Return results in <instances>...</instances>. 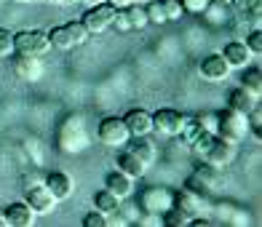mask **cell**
<instances>
[{
    "label": "cell",
    "instance_id": "6da1fadb",
    "mask_svg": "<svg viewBox=\"0 0 262 227\" xmlns=\"http://www.w3.org/2000/svg\"><path fill=\"white\" fill-rule=\"evenodd\" d=\"M190 150L195 152V158L201 163L211 166V169H220V171L228 169L238 155V145H233V142L222 139L217 134H209V131H201L195 137V142L190 145Z\"/></svg>",
    "mask_w": 262,
    "mask_h": 227
},
{
    "label": "cell",
    "instance_id": "7a4b0ae2",
    "mask_svg": "<svg viewBox=\"0 0 262 227\" xmlns=\"http://www.w3.org/2000/svg\"><path fill=\"white\" fill-rule=\"evenodd\" d=\"M46 35H49V40H51V49H56V51H73V49H78V46H83L91 38L80 19L67 21V25H59V27H51Z\"/></svg>",
    "mask_w": 262,
    "mask_h": 227
},
{
    "label": "cell",
    "instance_id": "3957f363",
    "mask_svg": "<svg viewBox=\"0 0 262 227\" xmlns=\"http://www.w3.org/2000/svg\"><path fill=\"white\" fill-rule=\"evenodd\" d=\"M249 134V118L244 112L233 110V107H225L222 112H217V137L233 142V145H241Z\"/></svg>",
    "mask_w": 262,
    "mask_h": 227
},
{
    "label": "cell",
    "instance_id": "277c9868",
    "mask_svg": "<svg viewBox=\"0 0 262 227\" xmlns=\"http://www.w3.org/2000/svg\"><path fill=\"white\" fill-rule=\"evenodd\" d=\"M89 147V131L83 126V118L80 115H70L62 131H59V150L73 155V152H80Z\"/></svg>",
    "mask_w": 262,
    "mask_h": 227
},
{
    "label": "cell",
    "instance_id": "5b68a950",
    "mask_svg": "<svg viewBox=\"0 0 262 227\" xmlns=\"http://www.w3.org/2000/svg\"><path fill=\"white\" fill-rule=\"evenodd\" d=\"M51 51L49 35L40 30H21L14 35V54H27V56H46Z\"/></svg>",
    "mask_w": 262,
    "mask_h": 227
},
{
    "label": "cell",
    "instance_id": "8992f818",
    "mask_svg": "<svg viewBox=\"0 0 262 227\" xmlns=\"http://www.w3.org/2000/svg\"><path fill=\"white\" fill-rule=\"evenodd\" d=\"M171 206H174V190H169V187H147L139 195V209L147 217H161Z\"/></svg>",
    "mask_w": 262,
    "mask_h": 227
},
{
    "label": "cell",
    "instance_id": "52a82bcc",
    "mask_svg": "<svg viewBox=\"0 0 262 227\" xmlns=\"http://www.w3.org/2000/svg\"><path fill=\"white\" fill-rule=\"evenodd\" d=\"M113 16H115V8L110 3H97V6H89L80 21L89 30V35H102L113 27Z\"/></svg>",
    "mask_w": 262,
    "mask_h": 227
},
{
    "label": "cell",
    "instance_id": "ba28073f",
    "mask_svg": "<svg viewBox=\"0 0 262 227\" xmlns=\"http://www.w3.org/2000/svg\"><path fill=\"white\" fill-rule=\"evenodd\" d=\"M99 142L102 145H110V147H126L128 142H131V134H128V128L123 123V118H104V121L99 123Z\"/></svg>",
    "mask_w": 262,
    "mask_h": 227
},
{
    "label": "cell",
    "instance_id": "9c48e42d",
    "mask_svg": "<svg viewBox=\"0 0 262 227\" xmlns=\"http://www.w3.org/2000/svg\"><path fill=\"white\" fill-rule=\"evenodd\" d=\"M185 187L193 190V193H198V195H204V198H209L214 190L220 187V169H211V166L201 163L198 169L190 174V179H187Z\"/></svg>",
    "mask_w": 262,
    "mask_h": 227
},
{
    "label": "cell",
    "instance_id": "30bf717a",
    "mask_svg": "<svg viewBox=\"0 0 262 227\" xmlns=\"http://www.w3.org/2000/svg\"><path fill=\"white\" fill-rule=\"evenodd\" d=\"M11 67H14V75L19 80L35 83L40 80L46 67H43V56H27V54H11Z\"/></svg>",
    "mask_w": 262,
    "mask_h": 227
},
{
    "label": "cell",
    "instance_id": "8fae6325",
    "mask_svg": "<svg viewBox=\"0 0 262 227\" xmlns=\"http://www.w3.org/2000/svg\"><path fill=\"white\" fill-rule=\"evenodd\" d=\"M182 126H185V115L177 112V110H158V112H152V134L177 139L182 134Z\"/></svg>",
    "mask_w": 262,
    "mask_h": 227
},
{
    "label": "cell",
    "instance_id": "7c38bea8",
    "mask_svg": "<svg viewBox=\"0 0 262 227\" xmlns=\"http://www.w3.org/2000/svg\"><path fill=\"white\" fill-rule=\"evenodd\" d=\"M25 203H27V206L35 211V214H40V217H43V214H51L54 209H56V198L51 195V190L49 187H46V185H30V187H25Z\"/></svg>",
    "mask_w": 262,
    "mask_h": 227
},
{
    "label": "cell",
    "instance_id": "4fadbf2b",
    "mask_svg": "<svg viewBox=\"0 0 262 227\" xmlns=\"http://www.w3.org/2000/svg\"><path fill=\"white\" fill-rule=\"evenodd\" d=\"M174 209H180L185 217L195 219V217H206V198L193 193V190H177L174 193Z\"/></svg>",
    "mask_w": 262,
    "mask_h": 227
},
{
    "label": "cell",
    "instance_id": "5bb4252c",
    "mask_svg": "<svg viewBox=\"0 0 262 227\" xmlns=\"http://www.w3.org/2000/svg\"><path fill=\"white\" fill-rule=\"evenodd\" d=\"M198 75L204 80H209V83H222V80H228V75H230V64L225 62L222 54H211V56H206L204 62L198 64Z\"/></svg>",
    "mask_w": 262,
    "mask_h": 227
},
{
    "label": "cell",
    "instance_id": "9a60e30c",
    "mask_svg": "<svg viewBox=\"0 0 262 227\" xmlns=\"http://www.w3.org/2000/svg\"><path fill=\"white\" fill-rule=\"evenodd\" d=\"M115 166H118V171H123L131 179H142V176L147 174V163L142 161L137 152H131L128 147L115 152Z\"/></svg>",
    "mask_w": 262,
    "mask_h": 227
},
{
    "label": "cell",
    "instance_id": "2e32d148",
    "mask_svg": "<svg viewBox=\"0 0 262 227\" xmlns=\"http://www.w3.org/2000/svg\"><path fill=\"white\" fill-rule=\"evenodd\" d=\"M222 56H225V62L230 64V70H246L254 62V54L249 51V46L244 40H230L228 46H225Z\"/></svg>",
    "mask_w": 262,
    "mask_h": 227
},
{
    "label": "cell",
    "instance_id": "e0dca14e",
    "mask_svg": "<svg viewBox=\"0 0 262 227\" xmlns=\"http://www.w3.org/2000/svg\"><path fill=\"white\" fill-rule=\"evenodd\" d=\"M123 123L128 128L131 139H134V137H150L152 134V112H147V110H128L123 115Z\"/></svg>",
    "mask_w": 262,
    "mask_h": 227
},
{
    "label": "cell",
    "instance_id": "ac0fdd59",
    "mask_svg": "<svg viewBox=\"0 0 262 227\" xmlns=\"http://www.w3.org/2000/svg\"><path fill=\"white\" fill-rule=\"evenodd\" d=\"M134 182L137 179H131V176H126L123 171H110L107 174V179H104V187L110 190V193L118 198V200H126V198H131L134 195Z\"/></svg>",
    "mask_w": 262,
    "mask_h": 227
},
{
    "label": "cell",
    "instance_id": "d6986e66",
    "mask_svg": "<svg viewBox=\"0 0 262 227\" xmlns=\"http://www.w3.org/2000/svg\"><path fill=\"white\" fill-rule=\"evenodd\" d=\"M6 219H8V227H32L35 219H38V214H35L25 200H16L11 203V206H6Z\"/></svg>",
    "mask_w": 262,
    "mask_h": 227
},
{
    "label": "cell",
    "instance_id": "ffe728a7",
    "mask_svg": "<svg viewBox=\"0 0 262 227\" xmlns=\"http://www.w3.org/2000/svg\"><path fill=\"white\" fill-rule=\"evenodd\" d=\"M43 185L51 190V195H54L56 200H67L70 195H73V179H70L64 171H51V174H46Z\"/></svg>",
    "mask_w": 262,
    "mask_h": 227
},
{
    "label": "cell",
    "instance_id": "44dd1931",
    "mask_svg": "<svg viewBox=\"0 0 262 227\" xmlns=\"http://www.w3.org/2000/svg\"><path fill=\"white\" fill-rule=\"evenodd\" d=\"M257 104H259V99L252 97V94H249L246 88H241V86L233 88V91H230V97H228V107H233V110L244 112V115H249Z\"/></svg>",
    "mask_w": 262,
    "mask_h": 227
},
{
    "label": "cell",
    "instance_id": "7402d4cb",
    "mask_svg": "<svg viewBox=\"0 0 262 227\" xmlns=\"http://www.w3.org/2000/svg\"><path fill=\"white\" fill-rule=\"evenodd\" d=\"M94 209H97L99 214H104V217H113V214H118V209H121V200L104 187V190H99V193H94Z\"/></svg>",
    "mask_w": 262,
    "mask_h": 227
},
{
    "label": "cell",
    "instance_id": "603a6c76",
    "mask_svg": "<svg viewBox=\"0 0 262 227\" xmlns=\"http://www.w3.org/2000/svg\"><path fill=\"white\" fill-rule=\"evenodd\" d=\"M128 150H131V152H137L147 166H150V163H156V158H158V150H156V145H152L147 137H134V145H131Z\"/></svg>",
    "mask_w": 262,
    "mask_h": 227
},
{
    "label": "cell",
    "instance_id": "cb8c5ba5",
    "mask_svg": "<svg viewBox=\"0 0 262 227\" xmlns=\"http://www.w3.org/2000/svg\"><path fill=\"white\" fill-rule=\"evenodd\" d=\"M241 88H246L252 97H262V73H259V67H252L249 64L246 67V73H244V80H241Z\"/></svg>",
    "mask_w": 262,
    "mask_h": 227
},
{
    "label": "cell",
    "instance_id": "d4e9b609",
    "mask_svg": "<svg viewBox=\"0 0 262 227\" xmlns=\"http://www.w3.org/2000/svg\"><path fill=\"white\" fill-rule=\"evenodd\" d=\"M126 16L131 21V30H145L150 21H147V11L142 8L139 3H128L126 6Z\"/></svg>",
    "mask_w": 262,
    "mask_h": 227
},
{
    "label": "cell",
    "instance_id": "484cf974",
    "mask_svg": "<svg viewBox=\"0 0 262 227\" xmlns=\"http://www.w3.org/2000/svg\"><path fill=\"white\" fill-rule=\"evenodd\" d=\"M230 8L238 11V14H249L252 19H259V6L262 0H228Z\"/></svg>",
    "mask_w": 262,
    "mask_h": 227
},
{
    "label": "cell",
    "instance_id": "4316f807",
    "mask_svg": "<svg viewBox=\"0 0 262 227\" xmlns=\"http://www.w3.org/2000/svg\"><path fill=\"white\" fill-rule=\"evenodd\" d=\"M161 222L166 224V227H190V217H185V214L180 211V209H169V211H163L161 214Z\"/></svg>",
    "mask_w": 262,
    "mask_h": 227
},
{
    "label": "cell",
    "instance_id": "83f0119b",
    "mask_svg": "<svg viewBox=\"0 0 262 227\" xmlns=\"http://www.w3.org/2000/svg\"><path fill=\"white\" fill-rule=\"evenodd\" d=\"M161 6H163L166 21H180V19H182V14H185L180 0H161Z\"/></svg>",
    "mask_w": 262,
    "mask_h": 227
},
{
    "label": "cell",
    "instance_id": "f1b7e54d",
    "mask_svg": "<svg viewBox=\"0 0 262 227\" xmlns=\"http://www.w3.org/2000/svg\"><path fill=\"white\" fill-rule=\"evenodd\" d=\"M145 11H147V21H150V25H166V14H163L161 0H150V6Z\"/></svg>",
    "mask_w": 262,
    "mask_h": 227
},
{
    "label": "cell",
    "instance_id": "f546056e",
    "mask_svg": "<svg viewBox=\"0 0 262 227\" xmlns=\"http://www.w3.org/2000/svg\"><path fill=\"white\" fill-rule=\"evenodd\" d=\"M14 54V35H11V30L0 27V59H6Z\"/></svg>",
    "mask_w": 262,
    "mask_h": 227
},
{
    "label": "cell",
    "instance_id": "4dcf8cb0",
    "mask_svg": "<svg viewBox=\"0 0 262 227\" xmlns=\"http://www.w3.org/2000/svg\"><path fill=\"white\" fill-rule=\"evenodd\" d=\"M244 43L249 46V51H252L254 56H259L262 54V32H259V27H254L252 32H246Z\"/></svg>",
    "mask_w": 262,
    "mask_h": 227
},
{
    "label": "cell",
    "instance_id": "1f68e13d",
    "mask_svg": "<svg viewBox=\"0 0 262 227\" xmlns=\"http://www.w3.org/2000/svg\"><path fill=\"white\" fill-rule=\"evenodd\" d=\"M185 14H204V11L214 3V0H180Z\"/></svg>",
    "mask_w": 262,
    "mask_h": 227
},
{
    "label": "cell",
    "instance_id": "d6a6232c",
    "mask_svg": "<svg viewBox=\"0 0 262 227\" xmlns=\"http://www.w3.org/2000/svg\"><path fill=\"white\" fill-rule=\"evenodd\" d=\"M110 224V217H104V214H99L97 209H94L91 214H86L83 217V227H107Z\"/></svg>",
    "mask_w": 262,
    "mask_h": 227
},
{
    "label": "cell",
    "instance_id": "836d02e7",
    "mask_svg": "<svg viewBox=\"0 0 262 227\" xmlns=\"http://www.w3.org/2000/svg\"><path fill=\"white\" fill-rule=\"evenodd\" d=\"M113 27H115L118 32H131V21H128V16H126V8H115Z\"/></svg>",
    "mask_w": 262,
    "mask_h": 227
},
{
    "label": "cell",
    "instance_id": "e575fe53",
    "mask_svg": "<svg viewBox=\"0 0 262 227\" xmlns=\"http://www.w3.org/2000/svg\"><path fill=\"white\" fill-rule=\"evenodd\" d=\"M198 123L204 131H209V134H217V112H204V115H195Z\"/></svg>",
    "mask_w": 262,
    "mask_h": 227
},
{
    "label": "cell",
    "instance_id": "d590c367",
    "mask_svg": "<svg viewBox=\"0 0 262 227\" xmlns=\"http://www.w3.org/2000/svg\"><path fill=\"white\" fill-rule=\"evenodd\" d=\"M104 3H110L113 8H126L128 3H134V0H104Z\"/></svg>",
    "mask_w": 262,
    "mask_h": 227
},
{
    "label": "cell",
    "instance_id": "8d00e7d4",
    "mask_svg": "<svg viewBox=\"0 0 262 227\" xmlns=\"http://www.w3.org/2000/svg\"><path fill=\"white\" fill-rule=\"evenodd\" d=\"M49 3H56V6H73L78 0H49Z\"/></svg>",
    "mask_w": 262,
    "mask_h": 227
},
{
    "label": "cell",
    "instance_id": "74e56055",
    "mask_svg": "<svg viewBox=\"0 0 262 227\" xmlns=\"http://www.w3.org/2000/svg\"><path fill=\"white\" fill-rule=\"evenodd\" d=\"M0 227H8V219H6V214H0Z\"/></svg>",
    "mask_w": 262,
    "mask_h": 227
},
{
    "label": "cell",
    "instance_id": "f35d334b",
    "mask_svg": "<svg viewBox=\"0 0 262 227\" xmlns=\"http://www.w3.org/2000/svg\"><path fill=\"white\" fill-rule=\"evenodd\" d=\"M83 3H89V6H97V3H104V0H83Z\"/></svg>",
    "mask_w": 262,
    "mask_h": 227
},
{
    "label": "cell",
    "instance_id": "ab89813d",
    "mask_svg": "<svg viewBox=\"0 0 262 227\" xmlns=\"http://www.w3.org/2000/svg\"><path fill=\"white\" fill-rule=\"evenodd\" d=\"M16 3H40V0H16Z\"/></svg>",
    "mask_w": 262,
    "mask_h": 227
},
{
    "label": "cell",
    "instance_id": "60d3db41",
    "mask_svg": "<svg viewBox=\"0 0 262 227\" xmlns=\"http://www.w3.org/2000/svg\"><path fill=\"white\" fill-rule=\"evenodd\" d=\"M214 3H220V0H214Z\"/></svg>",
    "mask_w": 262,
    "mask_h": 227
}]
</instances>
